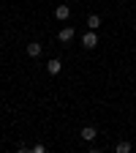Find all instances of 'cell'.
<instances>
[{
    "mask_svg": "<svg viewBox=\"0 0 136 153\" xmlns=\"http://www.w3.org/2000/svg\"><path fill=\"white\" fill-rule=\"evenodd\" d=\"M33 153H46V145H41V142L33 145Z\"/></svg>",
    "mask_w": 136,
    "mask_h": 153,
    "instance_id": "cell-9",
    "label": "cell"
},
{
    "mask_svg": "<svg viewBox=\"0 0 136 153\" xmlns=\"http://www.w3.org/2000/svg\"><path fill=\"white\" fill-rule=\"evenodd\" d=\"M25 52H27V57H41V52H44V47L38 44V41H30L27 47H25Z\"/></svg>",
    "mask_w": 136,
    "mask_h": 153,
    "instance_id": "cell-6",
    "label": "cell"
},
{
    "mask_svg": "<svg viewBox=\"0 0 136 153\" xmlns=\"http://www.w3.org/2000/svg\"><path fill=\"white\" fill-rule=\"evenodd\" d=\"M133 30H136V25H133Z\"/></svg>",
    "mask_w": 136,
    "mask_h": 153,
    "instance_id": "cell-10",
    "label": "cell"
},
{
    "mask_svg": "<svg viewBox=\"0 0 136 153\" xmlns=\"http://www.w3.org/2000/svg\"><path fill=\"white\" fill-rule=\"evenodd\" d=\"M79 137H82L85 142H93L95 137H98V128H95V126H85V128L79 131Z\"/></svg>",
    "mask_w": 136,
    "mask_h": 153,
    "instance_id": "cell-3",
    "label": "cell"
},
{
    "mask_svg": "<svg viewBox=\"0 0 136 153\" xmlns=\"http://www.w3.org/2000/svg\"><path fill=\"white\" fill-rule=\"evenodd\" d=\"M74 36H76V30L68 25V27H63L60 33H57V38H60V44H68V41H74Z\"/></svg>",
    "mask_w": 136,
    "mask_h": 153,
    "instance_id": "cell-4",
    "label": "cell"
},
{
    "mask_svg": "<svg viewBox=\"0 0 136 153\" xmlns=\"http://www.w3.org/2000/svg\"><path fill=\"white\" fill-rule=\"evenodd\" d=\"M82 47L85 49H95V47H98V30H87L82 36Z\"/></svg>",
    "mask_w": 136,
    "mask_h": 153,
    "instance_id": "cell-1",
    "label": "cell"
},
{
    "mask_svg": "<svg viewBox=\"0 0 136 153\" xmlns=\"http://www.w3.org/2000/svg\"><path fill=\"white\" fill-rule=\"evenodd\" d=\"M85 25H87V30H98V27H101V16H98V14H90Z\"/></svg>",
    "mask_w": 136,
    "mask_h": 153,
    "instance_id": "cell-7",
    "label": "cell"
},
{
    "mask_svg": "<svg viewBox=\"0 0 136 153\" xmlns=\"http://www.w3.org/2000/svg\"><path fill=\"white\" fill-rule=\"evenodd\" d=\"M63 71V63L57 60V57H52V60H46V74H52V76H57Z\"/></svg>",
    "mask_w": 136,
    "mask_h": 153,
    "instance_id": "cell-5",
    "label": "cell"
},
{
    "mask_svg": "<svg viewBox=\"0 0 136 153\" xmlns=\"http://www.w3.org/2000/svg\"><path fill=\"white\" fill-rule=\"evenodd\" d=\"M131 148H133V145L123 140V142H117V148H114V150H117V153H131Z\"/></svg>",
    "mask_w": 136,
    "mask_h": 153,
    "instance_id": "cell-8",
    "label": "cell"
},
{
    "mask_svg": "<svg viewBox=\"0 0 136 153\" xmlns=\"http://www.w3.org/2000/svg\"><path fill=\"white\" fill-rule=\"evenodd\" d=\"M68 16H71V6H68V3L54 6V19H57V22H65Z\"/></svg>",
    "mask_w": 136,
    "mask_h": 153,
    "instance_id": "cell-2",
    "label": "cell"
}]
</instances>
